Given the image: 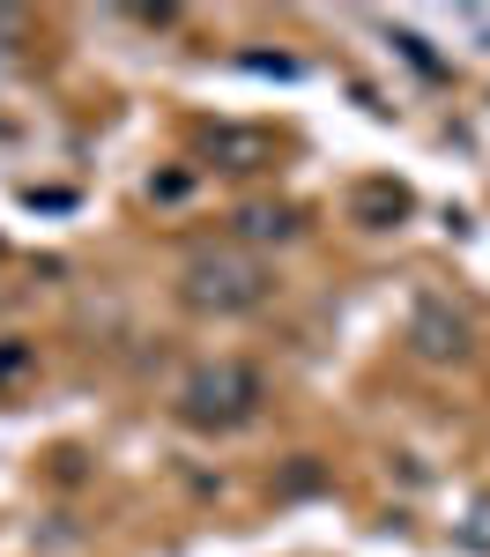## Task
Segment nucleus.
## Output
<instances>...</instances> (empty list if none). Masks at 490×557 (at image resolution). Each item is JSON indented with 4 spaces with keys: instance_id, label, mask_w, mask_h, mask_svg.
<instances>
[{
    "instance_id": "f257e3e1",
    "label": "nucleus",
    "mask_w": 490,
    "mask_h": 557,
    "mask_svg": "<svg viewBox=\"0 0 490 557\" xmlns=\"http://www.w3.org/2000/svg\"><path fill=\"white\" fill-rule=\"evenodd\" d=\"M267 401V380L246 364V357H216V364H193L186 386H178V417L193 431H238L253 424Z\"/></svg>"
},
{
    "instance_id": "f03ea898",
    "label": "nucleus",
    "mask_w": 490,
    "mask_h": 557,
    "mask_svg": "<svg viewBox=\"0 0 490 557\" xmlns=\"http://www.w3.org/2000/svg\"><path fill=\"white\" fill-rule=\"evenodd\" d=\"M178 290H186V305H193V312L230 320V312H253V305L275 290V275H267V260L246 253V246H201V253L186 260Z\"/></svg>"
},
{
    "instance_id": "7ed1b4c3",
    "label": "nucleus",
    "mask_w": 490,
    "mask_h": 557,
    "mask_svg": "<svg viewBox=\"0 0 490 557\" xmlns=\"http://www.w3.org/2000/svg\"><path fill=\"white\" fill-rule=\"evenodd\" d=\"M409 349H416L424 364H461V357H468V320L445 298H424L409 312Z\"/></svg>"
},
{
    "instance_id": "20e7f679",
    "label": "nucleus",
    "mask_w": 490,
    "mask_h": 557,
    "mask_svg": "<svg viewBox=\"0 0 490 557\" xmlns=\"http://www.w3.org/2000/svg\"><path fill=\"white\" fill-rule=\"evenodd\" d=\"M209 149L230 157V172H261V164H267V141H261V134H238V127H216V134H209Z\"/></svg>"
},
{
    "instance_id": "39448f33",
    "label": "nucleus",
    "mask_w": 490,
    "mask_h": 557,
    "mask_svg": "<svg viewBox=\"0 0 490 557\" xmlns=\"http://www.w3.org/2000/svg\"><path fill=\"white\" fill-rule=\"evenodd\" d=\"M238 238H298V215L290 209H238Z\"/></svg>"
},
{
    "instance_id": "423d86ee",
    "label": "nucleus",
    "mask_w": 490,
    "mask_h": 557,
    "mask_svg": "<svg viewBox=\"0 0 490 557\" xmlns=\"http://www.w3.org/2000/svg\"><path fill=\"white\" fill-rule=\"evenodd\" d=\"M356 215H409V194L401 186H364L356 194Z\"/></svg>"
},
{
    "instance_id": "0eeeda50",
    "label": "nucleus",
    "mask_w": 490,
    "mask_h": 557,
    "mask_svg": "<svg viewBox=\"0 0 490 557\" xmlns=\"http://www.w3.org/2000/svg\"><path fill=\"white\" fill-rule=\"evenodd\" d=\"M461 543H468V550H490V498L476 506V513H468V528H461Z\"/></svg>"
},
{
    "instance_id": "6e6552de",
    "label": "nucleus",
    "mask_w": 490,
    "mask_h": 557,
    "mask_svg": "<svg viewBox=\"0 0 490 557\" xmlns=\"http://www.w3.org/2000/svg\"><path fill=\"white\" fill-rule=\"evenodd\" d=\"M23 357H30V349H23V343H8V349H0V380H8V372H15Z\"/></svg>"
}]
</instances>
